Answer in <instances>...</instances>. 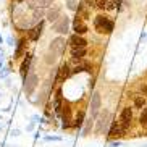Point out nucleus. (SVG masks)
I'll use <instances>...</instances> for the list:
<instances>
[{"label":"nucleus","mask_w":147,"mask_h":147,"mask_svg":"<svg viewBox=\"0 0 147 147\" xmlns=\"http://www.w3.org/2000/svg\"><path fill=\"white\" fill-rule=\"evenodd\" d=\"M45 139H47V141H60V138H50V136L45 138Z\"/></svg>","instance_id":"b1692460"},{"label":"nucleus","mask_w":147,"mask_h":147,"mask_svg":"<svg viewBox=\"0 0 147 147\" xmlns=\"http://www.w3.org/2000/svg\"><path fill=\"white\" fill-rule=\"evenodd\" d=\"M146 123H147V107L141 113V125H146Z\"/></svg>","instance_id":"6ab92c4d"},{"label":"nucleus","mask_w":147,"mask_h":147,"mask_svg":"<svg viewBox=\"0 0 147 147\" xmlns=\"http://www.w3.org/2000/svg\"><path fill=\"white\" fill-rule=\"evenodd\" d=\"M53 8L49 10V13H47V18H49V21H57L58 18H60V7L58 5H52Z\"/></svg>","instance_id":"1a4fd4ad"},{"label":"nucleus","mask_w":147,"mask_h":147,"mask_svg":"<svg viewBox=\"0 0 147 147\" xmlns=\"http://www.w3.org/2000/svg\"><path fill=\"white\" fill-rule=\"evenodd\" d=\"M36 2H37V7H40V8H47L53 3V0H36Z\"/></svg>","instance_id":"dca6fc26"},{"label":"nucleus","mask_w":147,"mask_h":147,"mask_svg":"<svg viewBox=\"0 0 147 147\" xmlns=\"http://www.w3.org/2000/svg\"><path fill=\"white\" fill-rule=\"evenodd\" d=\"M134 105L141 108V107L144 105V99H142V97H136V100H134Z\"/></svg>","instance_id":"412c9836"},{"label":"nucleus","mask_w":147,"mask_h":147,"mask_svg":"<svg viewBox=\"0 0 147 147\" xmlns=\"http://www.w3.org/2000/svg\"><path fill=\"white\" fill-rule=\"evenodd\" d=\"M84 55H86V49L84 47H73V50H71V57L74 60H81Z\"/></svg>","instance_id":"9b49d317"},{"label":"nucleus","mask_w":147,"mask_h":147,"mask_svg":"<svg viewBox=\"0 0 147 147\" xmlns=\"http://www.w3.org/2000/svg\"><path fill=\"white\" fill-rule=\"evenodd\" d=\"M69 44L73 45V47H86V39H82L79 34H74L69 37Z\"/></svg>","instance_id":"6e6552de"},{"label":"nucleus","mask_w":147,"mask_h":147,"mask_svg":"<svg viewBox=\"0 0 147 147\" xmlns=\"http://www.w3.org/2000/svg\"><path fill=\"white\" fill-rule=\"evenodd\" d=\"M125 131H126L125 128H123L120 123H117V121H115V123L112 125V129H110L108 136H110V138H120V136H123V134H125Z\"/></svg>","instance_id":"423d86ee"},{"label":"nucleus","mask_w":147,"mask_h":147,"mask_svg":"<svg viewBox=\"0 0 147 147\" xmlns=\"http://www.w3.org/2000/svg\"><path fill=\"white\" fill-rule=\"evenodd\" d=\"M68 26H69V20L66 16H60L53 24V31L57 32H61V34H66L68 32Z\"/></svg>","instance_id":"f03ea898"},{"label":"nucleus","mask_w":147,"mask_h":147,"mask_svg":"<svg viewBox=\"0 0 147 147\" xmlns=\"http://www.w3.org/2000/svg\"><path fill=\"white\" fill-rule=\"evenodd\" d=\"M108 18L107 16H102V15H99V16L95 18V29H97V32H104V23L107 21Z\"/></svg>","instance_id":"ddd939ff"},{"label":"nucleus","mask_w":147,"mask_h":147,"mask_svg":"<svg viewBox=\"0 0 147 147\" xmlns=\"http://www.w3.org/2000/svg\"><path fill=\"white\" fill-rule=\"evenodd\" d=\"M131 120H133V112H131V108H125L123 112H121V117H120V125L125 128V129H128L131 125Z\"/></svg>","instance_id":"7ed1b4c3"},{"label":"nucleus","mask_w":147,"mask_h":147,"mask_svg":"<svg viewBox=\"0 0 147 147\" xmlns=\"http://www.w3.org/2000/svg\"><path fill=\"white\" fill-rule=\"evenodd\" d=\"M68 76H69V66L66 65V63H63V65L60 66V69H58V73H57L55 81L57 82H63Z\"/></svg>","instance_id":"39448f33"},{"label":"nucleus","mask_w":147,"mask_h":147,"mask_svg":"<svg viewBox=\"0 0 147 147\" xmlns=\"http://www.w3.org/2000/svg\"><path fill=\"white\" fill-rule=\"evenodd\" d=\"M36 81H37L36 74H29V76H26V82H28V84H24V89H26L28 94L32 92V89H34V86H36Z\"/></svg>","instance_id":"9d476101"},{"label":"nucleus","mask_w":147,"mask_h":147,"mask_svg":"<svg viewBox=\"0 0 147 147\" xmlns=\"http://www.w3.org/2000/svg\"><path fill=\"white\" fill-rule=\"evenodd\" d=\"M42 23H39L37 26H34L32 28V31H31V34H29V37H31V40H37L40 37V32H42Z\"/></svg>","instance_id":"f8f14e48"},{"label":"nucleus","mask_w":147,"mask_h":147,"mask_svg":"<svg viewBox=\"0 0 147 147\" xmlns=\"http://www.w3.org/2000/svg\"><path fill=\"white\" fill-rule=\"evenodd\" d=\"M0 44H2V37H0Z\"/></svg>","instance_id":"393cba45"},{"label":"nucleus","mask_w":147,"mask_h":147,"mask_svg":"<svg viewBox=\"0 0 147 147\" xmlns=\"http://www.w3.org/2000/svg\"><path fill=\"white\" fill-rule=\"evenodd\" d=\"M63 52H65V39L57 37V39L52 42L50 49H49V53H47L45 61H47V63H53V61L57 60V57H60Z\"/></svg>","instance_id":"f257e3e1"},{"label":"nucleus","mask_w":147,"mask_h":147,"mask_svg":"<svg viewBox=\"0 0 147 147\" xmlns=\"http://www.w3.org/2000/svg\"><path fill=\"white\" fill-rule=\"evenodd\" d=\"M94 3L97 8H105V5H107V0H94Z\"/></svg>","instance_id":"aec40b11"},{"label":"nucleus","mask_w":147,"mask_h":147,"mask_svg":"<svg viewBox=\"0 0 147 147\" xmlns=\"http://www.w3.org/2000/svg\"><path fill=\"white\" fill-rule=\"evenodd\" d=\"M73 29L76 31V34H79V36L84 34V32L87 31V26L84 24V23H82V18L79 16V15L76 16V20L73 21Z\"/></svg>","instance_id":"20e7f679"},{"label":"nucleus","mask_w":147,"mask_h":147,"mask_svg":"<svg viewBox=\"0 0 147 147\" xmlns=\"http://www.w3.org/2000/svg\"><path fill=\"white\" fill-rule=\"evenodd\" d=\"M82 117H84V115H82V113H79V117L76 118V123H74V126H76V128H79V126H81V123H82Z\"/></svg>","instance_id":"4be33fe9"},{"label":"nucleus","mask_w":147,"mask_h":147,"mask_svg":"<svg viewBox=\"0 0 147 147\" xmlns=\"http://www.w3.org/2000/svg\"><path fill=\"white\" fill-rule=\"evenodd\" d=\"M105 8H107V10H113V8H115V2H110V3H107V5H105Z\"/></svg>","instance_id":"5701e85b"},{"label":"nucleus","mask_w":147,"mask_h":147,"mask_svg":"<svg viewBox=\"0 0 147 147\" xmlns=\"http://www.w3.org/2000/svg\"><path fill=\"white\" fill-rule=\"evenodd\" d=\"M99 107H100V97H99V94H94V97H92V102H91L92 115H95V113L99 112Z\"/></svg>","instance_id":"4468645a"},{"label":"nucleus","mask_w":147,"mask_h":147,"mask_svg":"<svg viewBox=\"0 0 147 147\" xmlns=\"http://www.w3.org/2000/svg\"><path fill=\"white\" fill-rule=\"evenodd\" d=\"M31 60H32V57L28 53L26 55V58H24V61L21 63V68H20V71H21V76L24 79H26V76H28V71H29V66H31Z\"/></svg>","instance_id":"0eeeda50"},{"label":"nucleus","mask_w":147,"mask_h":147,"mask_svg":"<svg viewBox=\"0 0 147 147\" xmlns=\"http://www.w3.org/2000/svg\"><path fill=\"white\" fill-rule=\"evenodd\" d=\"M55 112L57 113L61 112V89H58L55 94Z\"/></svg>","instance_id":"2eb2a0df"},{"label":"nucleus","mask_w":147,"mask_h":147,"mask_svg":"<svg viewBox=\"0 0 147 147\" xmlns=\"http://www.w3.org/2000/svg\"><path fill=\"white\" fill-rule=\"evenodd\" d=\"M113 31V21H110V20H107V21L104 23V32H107V34H110Z\"/></svg>","instance_id":"a211bd4d"},{"label":"nucleus","mask_w":147,"mask_h":147,"mask_svg":"<svg viewBox=\"0 0 147 147\" xmlns=\"http://www.w3.org/2000/svg\"><path fill=\"white\" fill-rule=\"evenodd\" d=\"M24 45H26V42H24V40H20V45H18L16 52H15V58H20V57H21V53H23V49H24Z\"/></svg>","instance_id":"f3484780"}]
</instances>
